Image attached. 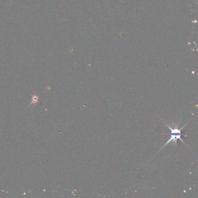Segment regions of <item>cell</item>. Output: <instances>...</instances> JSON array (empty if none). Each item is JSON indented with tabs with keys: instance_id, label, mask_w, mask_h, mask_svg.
Listing matches in <instances>:
<instances>
[{
	"instance_id": "cell-1",
	"label": "cell",
	"mask_w": 198,
	"mask_h": 198,
	"mask_svg": "<svg viewBox=\"0 0 198 198\" xmlns=\"http://www.w3.org/2000/svg\"><path fill=\"white\" fill-rule=\"evenodd\" d=\"M165 124L169 128V129L171 130V133H170V134H171V137H170L169 140L167 141V142L166 143L165 145L163 146V147L165 146V145H167L168 144H169L170 142H174L173 143H174V142H176L177 139H180V140L184 143V142L183 141V140H182L181 138V130L184 127V126H183L181 128L179 129L177 127V126H175L174 124H173V126H169L167 124H166V123Z\"/></svg>"
},
{
	"instance_id": "cell-2",
	"label": "cell",
	"mask_w": 198,
	"mask_h": 198,
	"mask_svg": "<svg viewBox=\"0 0 198 198\" xmlns=\"http://www.w3.org/2000/svg\"><path fill=\"white\" fill-rule=\"evenodd\" d=\"M32 101L31 104H30V105L31 104H34V105H36V104L37 103L38 101H39V97H38L37 95H32Z\"/></svg>"
}]
</instances>
